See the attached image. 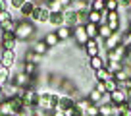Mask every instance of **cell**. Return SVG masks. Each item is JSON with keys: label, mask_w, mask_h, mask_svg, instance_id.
I'll return each mask as SVG.
<instances>
[{"label": "cell", "mask_w": 131, "mask_h": 116, "mask_svg": "<svg viewBox=\"0 0 131 116\" xmlns=\"http://www.w3.org/2000/svg\"><path fill=\"white\" fill-rule=\"evenodd\" d=\"M35 23L31 20H19L17 21V27H16V39L17 41H29V39L35 35Z\"/></svg>", "instance_id": "cell-1"}, {"label": "cell", "mask_w": 131, "mask_h": 116, "mask_svg": "<svg viewBox=\"0 0 131 116\" xmlns=\"http://www.w3.org/2000/svg\"><path fill=\"white\" fill-rule=\"evenodd\" d=\"M48 20H50V8H48V6L37 4V8L33 10L31 21H33V23H48Z\"/></svg>", "instance_id": "cell-2"}, {"label": "cell", "mask_w": 131, "mask_h": 116, "mask_svg": "<svg viewBox=\"0 0 131 116\" xmlns=\"http://www.w3.org/2000/svg\"><path fill=\"white\" fill-rule=\"evenodd\" d=\"M73 41H75V45L81 46V49L89 43V37H87V31H85V25L83 23H79V25L73 27Z\"/></svg>", "instance_id": "cell-3"}, {"label": "cell", "mask_w": 131, "mask_h": 116, "mask_svg": "<svg viewBox=\"0 0 131 116\" xmlns=\"http://www.w3.org/2000/svg\"><path fill=\"white\" fill-rule=\"evenodd\" d=\"M83 50H85V54L89 58H94V56H100V54H102V46L98 45V39H89V43L83 46Z\"/></svg>", "instance_id": "cell-4"}, {"label": "cell", "mask_w": 131, "mask_h": 116, "mask_svg": "<svg viewBox=\"0 0 131 116\" xmlns=\"http://www.w3.org/2000/svg\"><path fill=\"white\" fill-rule=\"evenodd\" d=\"M17 45V39L14 33H0V46L2 50H14Z\"/></svg>", "instance_id": "cell-5"}, {"label": "cell", "mask_w": 131, "mask_h": 116, "mask_svg": "<svg viewBox=\"0 0 131 116\" xmlns=\"http://www.w3.org/2000/svg\"><path fill=\"white\" fill-rule=\"evenodd\" d=\"M119 45H122V31H116V33H112L110 37L102 43V50L104 52H106V50H114L116 46H119Z\"/></svg>", "instance_id": "cell-6"}, {"label": "cell", "mask_w": 131, "mask_h": 116, "mask_svg": "<svg viewBox=\"0 0 131 116\" xmlns=\"http://www.w3.org/2000/svg\"><path fill=\"white\" fill-rule=\"evenodd\" d=\"M31 81H33V78H29V75L25 74L23 70L17 72V74L12 78V83H14V85H17V87H21V89H27V87H31Z\"/></svg>", "instance_id": "cell-7"}, {"label": "cell", "mask_w": 131, "mask_h": 116, "mask_svg": "<svg viewBox=\"0 0 131 116\" xmlns=\"http://www.w3.org/2000/svg\"><path fill=\"white\" fill-rule=\"evenodd\" d=\"M14 62H16V52L14 50H0V66L12 70Z\"/></svg>", "instance_id": "cell-8"}, {"label": "cell", "mask_w": 131, "mask_h": 116, "mask_svg": "<svg viewBox=\"0 0 131 116\" xmlns=\"http://www.w3.org/2000/svg\"><path fill=\"white\" fill-rule=\"evenodd\" d=\"M31 50L37 54V56H41V58H42V56H46V54L50 52V49L46 46V43L42 41V39H39V41L33 43V45H31Z\"/></svg>", "instance_id": "cell-9"}, {"label": "cell", "mask_w": 131, "mask_h": 116, "mask_svg": "<svg viewBox=\"0 0 131 116\" xmlns=\"http://www.w3.org/2000/svg\"><path fill=\"white\" fill-rule=\"evenodd\" d=\"M39 95L41 93H37V89H33V87H27L25 89V93H23V103L25 104H37V101H39Z\"/></svg>", "instance_id": "cell-10"}, {"label": "cell", "mask_w": 131, "mask_h": 116, "mask_svg": "<svg viewBox=\"0 0 131 116\" xmlns=\"http://www.w3.org/2000/svg\"><path fill=\"white\" fill-rule=\"evenodd\" d=\"M75 107V99L66 93H60V99H58V108L62 110H68V108H73Z\"/></svg>", "instance_id": "cell-11"}, {"label": "cell", "mask_w": 131, "mask_h": 116, "mask_svg": "<svg viewBox=\"0 0 131 116\" xmlns=\"http://www.w3.org/2000/svg\"><path fill=\"white\" fill-rule=\"evenodd\" d=\"M58 35V39L62 41H68V39H73V27H68V25H60L58 29H54Z\"/></svg>", "instance_id": "cell-12"}, {"label": "cell", "mask_w": 131, "mask_h": 116, "mask_svg": "<svg viewBox=\"0 0 131 116\" xmlns=\"http://www.w3.org/2000/svg\"><path fill=\"white\" fill-rule=\"evenodd\" d=\"M108 95H110V103H112V104L129 103V101H127V95H125V91H122V89H116V91L108 93Z\"/></svg>", "instance_id": "cell-13"}, {"label": "cell", "mask_w": 131, "mask_h": 116, "mask_svg": "<svg viewBox=\"0 0 131 116\" xmlns=\"http://www.w3.org/2000/svg\"><path fill=\"white\" fill-rule=\"evenodd\" d=\"M37 8V4H35V0H27L23 6L19 8V14L25 17V20H31V16H33V10Z\"/></svg>", "instance_id": "cell-14"}, {"label": "cell", "mask_w": 131, "mask_h": 116, "mask_svg": "<svg viewBox=\"0 0 131 116\" xmlns=\"http://www.w3.org/2000/svg\"><path fill=\"white\" fill-rule=\"evenodd\" d=\"M0 116H17L10 101H0Z\"/></svg>", "instance_id": "cell-15"}, {"label": "cell", "mask_w": 131, "mask_h": 116, "mask_svg": "<svg viewBox=\"0 0 131 116\" xmlns=\"http://www.w3.org/2000/svg\"><path fill=\"white\" fill-rule=\"evenodd\" d=\"M42 41L46 43V46L48 49H54V46H58L60 45V39H58V35H56V31H48V33L42 37Z\"/></svg>", "instance_id": "cell-16"}, {"label": "cell", "mask_w": 131, "mask_h": 116, "mask_svg": "<svg viewBox=\"0 0 131 116\" xmlns=\"http://www.w3.org/2000/svg\"><path fill=\"white\" fill-rule=\"evenodd\" d=\"M112 78H114V75H112L106 68H100V70L93 72V79L94 81H108V79H112Z\"/></svg>", "instance_id": "cell-17"}, {"label": "cell", "mask_w": 131, "mask_h": 116, "mask_svg": "<svg viewBox=\"0 0 131 116\" xmlns=\"http://www.w3.org/2000/svg\"><path fill=\"white\" fill-rule=\"evenodd\" d=\"M87 99H89L91 101V104H100V103H102V93H98L96 91V89H94V87H91V89H89V93H87Z\"/></svg>", "instance_id": "cell-18"}, {"label": "cell", "mask_w": 131, "mask_h": 116, "mask_svg": "<svg viewBox=\"0 0 131 116\" xmlns=\"http://www.w3.org/2000/svg\"><path fill=\"white\" fill-rule=\"evenodd\" d=\"M16 27H17V20H8L0 25V33H16Z\"/></svg>", "instance_id": "cell-19"}, {"label": "cell", "mask_w": 131, "mask_h": 116, "mask_svg": "<svg viewBox=\"0 0 131 116\" xmlns=\"http://www.w3.org/2000/svg\"><path fill=\"white\" fill-rule=\"evenodd\" d=\"M89 68L93 72L100 70V68H106V62H104L102 56H94V58H89Z\"/></svg>", "instance_id": "cell-20"}, {"label": "cell", "mask_w": 131, "mask_h": 116, "mask_svg": "<svg viewBox=\"0 0 131 116\" xmlns=\"http://www.w3.org/2000/svg\"><path fill=\"white\" fill-rule=\"evenodd\" d=\"M91 107V101L87 99V97H81V99H75V110L79 112V114H85V110Z\"/></svg>", "instance_id": "cell-21"}, {"label": "cell", "mask_w": 131, "mask_h": 116, "mask_svg": "<svg viewBox=\"0 0 131 116\" xmlns=\"http://www.w3.org/2000/svg\"><path fill=\"white\" fill-rule=\"evenodd\" d=\"M98 112H100V116H116V104H98Z\"/></svg>", "instance_id": "cell-22"}, {"label": "cell", "mask_w": 131, "mask_h": 116, "mask_svg": "<svg viewBox=\"0 0 131 116\" xmlns=\"http://www.w3.org/2000/svg\"><path fill=\"white\" fill-rule=\"evenodd\" d=\"M10 81H12V72H10L8 68H4V66H0V87H4V85H8Z\"/></svg>", "instance_id": "cell-23"}, {"label": "cell", "mask_w": 131, "mask_h": 116, "mask_svg": "<svg viewBox=\"0 0 131 116\" xmlns=\"http://www.w3.org/2000/svg\"><path fill=\"white\" fill-rule=\"evenodd\" d=\"M50 25H54V27H60V25H64V12H58V14H52L50 12V20H48Z\"/></svg>", "instance_id": "cell-24"}, {"label": "cell", "mask_w": 131, "mask_h": 116, "mask_svg": "<svg viewBox=\"0 0 131 116\" xmlns=\"http://www.w3.org/2000/svg\"><path fill=\"white\" fill-rule=\"evenodd\" d=\"M110 35H112V29L108 27L106 23L98 25V39H100V41H106V39L110 37Z\"/></svg>", "instance_id": "cell-25"}, {"label": "cell", "mask_w": 131, "mask_h": 116, "mask_svg": "<svg viewBox=\"0 0 131 116\" xmlns=\"http://www.w3.org/2000/svg\"><path fill=\"white\" fill-rule=\"evenodd\" d=\"M85 31H87V37L89 39H96L98 37V25H94V23H89V21H87Z\"/></svg>", "instance_id": "cell-26"}, {"label": "cell", "mask_w": 131, "mask_h": 116, "mask_svg": "<svg viewBox=\"0 0 131 116\" xmlns=\"http://www.w3.org/2000/svg\"><path fill=\"white\" fill-rule=\"evenodd\" d=\"M37 64H33V62H25L23 64V72L29 75V78H35V74H37Z\"/></svg>", "instance_id": "cell-27"}, {"label": "cell", "mask_w": 131, "mask_h": 116, "mask_svg": "<svg viewBox=\"0 0 131 116\" xmlns=\"http://www.w3.org/2000/svg\"><path fill=\"white\" fill-rule=\"evenodd\" d=\"M106 70L110 72L112 75L116 74V72H119V70H123V64L122 62H106Z\"/></svg>", "instance_id": "cell-28"}, {"label": "cell", "mask_w": 131, "mask_h": 116, "mask_svg": "<svg viewBox=\"0 0 131 116\" xmlns=\"http://www.w3.org/2000/svg\"><path fill=\"white\" fill-rule=\"evenodd\" d=\"M89 8L93 12H104V0H91Z\"/></svg>", "instance_id": "cell-29"}, {"label": "cell", "mask_w": 131, "mask_h": 116, "mask_svg": "<svg viewBox=\"0 0 131 116\" xmlns=\"http://www.w3.org/2000/svg\"><path fill=\"white\" fill-rule=\"evenodd\" d=\"M104 10H106V12H118L119 10L118 0H106V2H104Z\"/></svg>", "instance_id": "cell-30"}, {"label": "cell", "mask_w": 131, "mask_h": 116, "mask_svg": "<svg viewBox=\"0 0 131 116\" xmlns=\"http://www.w3.org/2000/svg\"><path fill=\"white\" fill-rule=\"evenodd\" d=\"M17 116H35V107H33V104H25V107L17 112Z\"/></svg>", "instance_id": "cell-31"}, {"label": "cell", "mask_w": 131, "mask_h": 116, "mask_svg": "<svg viewBox=\"0 0 131 116\" xmlns=\"http://www.w3.org/2000/svg\"><path fill=\"white\" fill-rule=\"evenodd\" d=\"M39 60H41V56H37V54L29 49V52L25 54V62H33V64H37V66H39Z\"/></svg>", "instance_id": "cell-32"}, {"label": "cell", "mask_w": 131, "mask_h": 116, "mask_svg": "<svg viewBox=\"0 0 131 116\" xmlns=\"http://www.w3.org/2000/svg\"><path fill=\"white\" fill-rule=\"evenodd\" d=\"M127 78H131V75L129 74H127V72L125 70H119V72H116V74H114V79H116V81H118V83H122V81H125V79Z\"/></svg>", "instance_id": "cell-33"}, {"label": "cell", "mask_w": 131, "mask_h": 116, "mask_svg": "<svg viewBox=\"0 0 131 116\" xmlns=\"http://www.w3.org/2000/svg\"><path fill=\"white\" fill-rule=\"evenodd\" d=\"M104 85H106V93H112V91H116V89H118V81H116L114 78L108 79V81H104Z\"/></svg>", "instance_id": "cell-34"}, {"label": "cell", "mask_w": 131, "mask_h": 116, "mask_svg": "<svg viewBox=\"0 0 131 116\" xmlns=\"http://www.w3.org/2000/svg\"><path fill=\"white\" fill-rule=\"evenodd\" d=\"M122 45L125 46V49L131 46V33H129V31H123V33H122Z\"/></svg>", "instance_id": "cell-35"}, {"label": "cell", "mask_w": 131, "mask_h": 116, "mask_svg": "<svg viewBox=\"0 0 131 116\" xmlns=\"http://www.w3.org/2000/svg\"><path fill=\"white\" fill-rule=\"evenodd\" d=\"M85 116H100V112H98V104H91V107L85 110Z\"/></svg>", "instance_id": "cell-36"}, {"label": "cell", "mask_w": 131, "mask_h": 116, "mask_svg": "<svg viewBox=\"0 0 131 116\" xmlns=\"http://www.w3.org/2000/svg\"><path fill=\"white\" fill-rule=\"evenodd\" d=\"M12 14H10V10H2V12H0V25L4 23V21H8V20H12Z\"/></svg>", "instance_id": "cell-37"}, {"label": "cell", "mask_w": 131, "mask_h": 116, "mask_svg": "<svg viewBox=\"0 0 131 116\" xmlns=\"http://www.w3.org/2000/svg\"><path fill=\"white\" fill-rule=\"evenodd\" d=\"M118 89H122V91H129V89H131V78H127L125 81L118 83Z\"/></svg>", "instance_id": "cell-38"}, {"label": "cell", "mask_w": 131, "mask_h": 116, "mask_svg": "<svg viewBox=\"0 0 131 116\" xmlns=\"http://www.w3.org/2000/svg\"><path fill=\"white\" fill-rule=\"evenodd\" d=\"M25 2H27V0H10L8 4H10V8H14V10H19L21 6L25 4Z\"/></svg>", "instance_id": "cell-39"}, {"label": "cell", "mask_w": 131, "mask_h": 116, "mask_svg": "<svg viewBox=\"0 0 131 116\" xmlns=\"http://www.w3.org/2000/svg\"><path fill=\"white\" fill-rule=\"evenodd\" d=\"M94 89H96L98 93H102V95H106V85H104V81H94Z\"/></svg>", "instance_id": "cell-40"}, {"label": "cell", "mask_w": 131, "mask_h": 116, "mask_svg": "<svg viewBox=\"0 0 131 116\" xmlns=\"http://www.w3.org/2000/svg\"><path fill=\"white\" fill-rule=\"evenodd\" d=\"M58 4H60L64 10H68V8L71 6V0H58Z\"/></svg>", "instance_id": "cell-41"}, {"label": "cell", "mask_w": 131, "mask_h": 116, "mask_svg": "<svg viewBox=\"0 0 131 116\" xmlns=\"http://www.w3.org/2000/svg\"><path fill=\"white\" fill-rule=\"evenodd\" d=\"M52 116H66V112L64 110H62V108H54V110H52Z\"/></svg>", "instance_id": "cell-42"}, {"label": "cell", "mask_w": 131, "mask_h": 116, "mask_svg": "<svg viewBox=\"0 0 131 116\" xmlns=\"http://www.w3.org/2000/svg\"><path fill=\"white\" fill-rule=\"evenodd\" d=\"M118 4H119V8H129V0H118Z\"/></svg>", "instance_id": "cell-43"}, {"label": "cell", "mask_w": 131, "mask_h": 116, "mask_svg": "<svg viewBox=\"0 0 131 116\" xmlns=\"http://www.w3.org/2000/svg\"><path fill=\"white\" fill-rule=\"evenodd\" d=\"M125 95H127V101L131 103V89H129V91H125Z\"/></svg>", "instance_id": "cell-44"}, {"label": "cell", "mask_w": 131, "mask_h": 116, "mask_svg": "<svg viewBox=\"0 0 131 116\" xmlns=\"http://www.w3.org/2000/svg\"><path fill=\"white\" fill-rule=\"evenodd\" d=\"M129 6H131V0H129Z\"/></svg>", "instance_id": "cell-45"}, {"label": "cell", "mask_w": 131, "mask_h": 116, "mask_svg": "<svg viewBox=\"0 0 131 116\" xmlns=\"http://www.w3.org/2000/svg\"><path fill=\"white\" fill-rule=\"evenodd\" d=\"M79 116H85V114H79Z\"/></svg>", "instance_id": "cell-46"}, {"label": "cell", "mask_w": 131, "mask_h": 116, "mask_svg": "<svg viewBox=\"0 0 131 116\" xmlns=\"http://www.w3.org/2000/svg\"><path fill=\"white\" fill-rule=\"evenodd\" d=\"M71 2H73V0H71Z\"/></svg>", "instance_id": "cell-47"}, {"label": "cell", "mask_w": 131, "mask_h": 116, "mask_svg": "<svg viewBox=\"0 0 131 116\" xmlns=\"http://www.w3.org/2000/svg\"><path fill=\"white\" fill-rule=\"evenodd\" d=\"M104 2H106V0H104Z\"/></svg>", "instance_id": "cell-48"}, {"label": "cell", "mask_w": 131, "mask_h": 116, "mask_svg": "<svg viewBox=\"0 0 131 116\" xmlns=\"http://www.w3.org/2000/svg\"><path fill=\"white\" fill-rule=\"evenodd\" d=\"M8 2H10V0H8Z\"/></svg>", "instance_id": "cell-49"}]
</instances>
